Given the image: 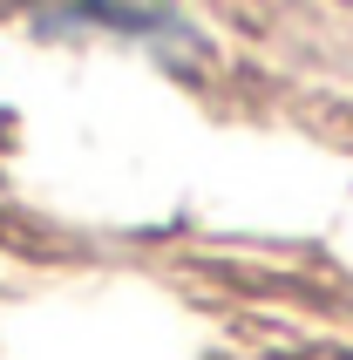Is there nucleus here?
Here are the masks:
<instances>
[{
  "label": "nucleus",
  "instance_id": "nucleus-1",
  "mask_svg": "<svg viewBox=\"0 0 353 360\" xmlns=\"http://www.w3.org/2000/svg\"><path fill=\"white\" fill-rule=\"evenodd\" d=\"M41 34H136V41H184V20L150 0H20Z\"/></svg>",
  "mask_w": 353,
  "mask_h": 360
}]
</instances>
